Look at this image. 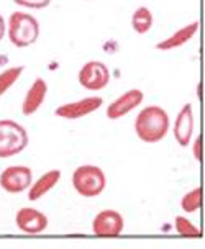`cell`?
Instances as JSON below:
<instances>
[{
	"instance_id": "obj_1",
	"label": "cell",
	"mask_w": 205,
	"mask_h": 249,
	"mask_svg": "<svg viewBox=\"0 0 205 249\" xmlns=\"http://www.w3.org/2000/svg\"><path fill=\"white\" fill-rule=\"evenodd\" d=\"M169 131V115L158 105H149L138 113L135 120V133L143 143H159Z\"/></svg>"
},
{
	"instance_id": "obj_2",
	"label": "cell",
	"mask_w": 205,
	"mask_h": 249,
	"mask_svg": "<svg viewBox=\"0 0 205 249\" xmlns=\"http://www.w3.org/2000/svg\"><path fill=\"white\" fill-rule=\"evenodd\" d=\"M8 38L13 46L26 48L39 36V23L33 15L25 12H13L8 18Z\"/></svg>"
},
{
	"instance_id": "obj_3",
	"label": "cell",
	"mask_w": 205,
	"mask_h": 249,
	"mask_svg": "<svg viewBox=\"0 0 205 249\" xmlns=\"http://www.w3.org/2000/svg\"><path fill=\"white\" fill-rule=\"evenodd\" d=\"M73 185L75 192L86 198L99 197L107 185V177L99 166L84 164L79 166L73 174Z\"/></svg>"
},
{
	"instance_id": "obj_4",
	"label": "cell",
	"mask_w": 205,
	"mask_h": 249,
	"mask_svg": "<svg viewBox=\"0 0 205 249\" xmlns=\"http://www.w3.org/2000/svg\"><path fill=\"white\" fill-rule=\"evenodd\" d=\"M28 146V133L13 120H0V159L17 156Z\"/></svg>"
},
{
	"instance_id": "obj_5",
	"label": "cell",
	"mask_w": 205,
	"mask_h": 249,
	"mask_svg": "<svg viewBox=\"0 0 205 249\" xmlns=\"http://www.w3.org/2000/svg\"><path fill=\"white\" fill-rule=\"evenodd\" d=\"M79 84L87 90H102L110 82V71L100 61H89L79 71Z\"/></svg>"
},
{
	"instance_id": "obj_6",
	"label": "cell",
	"mask_w": 205,
	"mask_h": 249,
	"mask_svg": "<svg viewBox=\"0 0 205 249\" xmlns=\"http://www.w3.org/2000/svg\"><path fill=\"white\" fill-rule=\"evenodd\" d=\"M33 172L28 166H10L0 174V187L8 194H20L30 189Z\"/></svg>"
},
{
	"instance_id": "obj_7",
	"label": "cell",
	"mask_w": 205,
	"mask_h": 249,
	"mask_svg": "<svg viewBox=\"0 0 205 249\" xmlns=\"http://www.w3.org/2000/svg\"><path fill=\"white\" fill-rule=\"evenodd\" d=\"M125 221L122 213L117 210H102L95 215L92 221V231L100 238H115L122 234Z\"/></svg>"
},
{
	"instance_id": "obj_8",
	"label": "cell",
	"mask_w": 205,
	"mask_h": 249,
	"mask_svg": "<svg viewBox=\"0 0 205 249\" xmlns=\"http://www.w3.org/2000/svg\"><path fill=\"white\" fill-rule=\"evenodd\" d=\"M102 104H104L102 97H86V99H82V100H75V102H71V104H64L61 107H57L55 110V115L59 118H66V120H79L93 112H97L102 107Z\"/></svg>"
},
{
	"instance_id": "obj_9",
	"label": "cell",
	"mask_w": 205,
	"mask_h": 249,
	"mask_svg": "<svg viewBox=\"0 0 205 249\" xmlns=\"http://www.w3.org/2000/svg\"><path fill=\"white\" fill-rule=\"evenodd\" d=\"M145 99V93L140 89H130L125 93L115 99L112 104L107 107V118L109 120H118L128 115L131 110H135L136 107L141 105V102Z\"/></svg>"
},
{
	"instance_id": "obj_10",
	"label": "cell",
	"mask_w": 205,
	"mask_h": 249,
	"mask_svg": "<svg viewBox=\"0 0 205 249\" xmlns=\"http://www.w3.org/2000/svg\"><path fill=\"white\" fill-rule=\"evenodd\" d=\"M15 223L23 233L38 234L48 228V216L43 212L37 210V208L25 207L17 212Z\"/></svg>"
},
{
	"instance_id": "obj_11",
	"label": "cell",
	"mask_w": 205,
	"mask_h": 249,
	"mask_svg": "<svg viewBox=\"0 0 205 249\" xmlns=\"http://www.w3.org/2000/svg\"><path fill=\"white\" fill-rule=\"evenodd\" d=\"M192 133H194L192 105L186 104L181 108V112L177 113V118L174 122V138H176L177 144L186 148V146L190 143V140H192Z\"/></svg>"
},
{
	"instance_id": "obj_12",
	"label": "cell",
	"mask_w": 205,
	"mask_h": 249,
	"mask_svg": "<svg viewBox=\"0 0 205 249\" xmlns=\"http://www.w3.org/2000/svg\"><path fill=\"white\" fill-rule=\"evenodd\" d=\"M48 93V84L43 77L35 79V82L31 84V87L26 92L23 104H21V113L25 117H30V115L37 113L39 110V107L43 105L44 99H46Z\"/></svg>"
},
{
	"instance_id": "obj_13",
	"label": "cell",
	"mask_w": 205,
	"mask_h": 249,
	"mask_svg": "<svg viewBox=\"0 0 205 249\" xmlns=\"http://www.w3.org/2000/svg\"><path fill=\"white\" fill-rule=\"evenodd\" d=\"M200 23L197 20L192 21V23L182 26L181 30H177L176 33H172L171 36H168L166 39L159 41L156 44V50H161V51H169V50H174V48H179L182 44L189 43L190 39L194 38V35L197 33Z\"/></svg>"
},
{
	"instance_id": "obj_14",
	"label": "cell",
	"mask_w": 205,
	"mask_h": 249,
	"mask_svg": "<svg viewBox=\"0 0 205 249\" xmlns=\"http://www.w3.org/2000/svg\"><path fill=\"white\" fill-rule=\"evenodd\" d=\"M61 179V171L57 169H53V171H48L46 174H43L39 179H37L33 184L30 185L28 189V200L30 202H35V200H39L43 195H46L50 190L55 187Z\"/></svg>"
},
{
	"instance_id": "obj_15",
	"label": "cell",
	"mask_w": 205,
	"mask_h": 249,
	"mask_svg": "<svg viewBox=\"0 0 205 249\" xmlns=\"http://www.w3.org/2000/svg\"><path fill=\"white\" fill-rule=\"evenodd\" d=\"M131 26H133V30L140 35L148 33V31L151 30V26H153V13H151V10L148 7H140L133 12Z\"/></svg>"
},
{
	"instance_id": "obj_16",
	"label": "cell",
	"mask_w": 205,
	"mask_h": 249,
	"mask_svg": "<svg viewBox=\"0 0 205 249\" xmlns=\"http://www.w3.org/2000/svg\"><path fill=\"white\" fill-rule=\"evenodd\" d=\"M204 203V189L202 187H195L194 190L187 192L181 200V208L186 213H194L202 208Z\"/></svg>"
},
{
	"instance_id": "obj_17",
	"label": "cell",
	"mask_w": 205,
	"mask_h": 249,
	"mask_svg": "<svg viewBox=\"0 0 205 249\" xmlns=\"http://www.w3.org/2000/svg\"><path fill=\"white\" fill-rule=\"evenodd\" d=\"M21 72H23V66H17V68H10L5 69L3 72H0V97L19 81Z\"/></svg>"
},
{
	"instance_id": "obj_18",
	"label": "cell",
	"mask_w": 205,
	"mask_h": 249,
	"mask_svg": "<svg viewBox=\"0 0 205 249\" xmlns=\"http://www.w3.org/2000/svg\"><path fill=\"white\" fill-rule=\"evenodd\" d=\"M174 226H176V231L181 234V236H186V238H202V231H200L197 226H194L184 216H176Z\"/></svg>"
},
{
	"instance_id": "obj_19",
	"label": "cell",
	"mask_w": 205,
	"mask_h": 249,
	"mask_svg": "<svg viewBox=\"0 0 205 249\" xmlns=\"http://www.w3.org/2000/svg\"><path fill=\"white\" fill-rule=\"evenodd\" d=\"M17 5H21V7H26V8H44L51 3V0H13Z\"/></svg>"
},
{
	"instance_id": "obj_20",
	"label": "cell",
	"mask_w": 205,
	"mask_h": 249,
	"mask_svg": "<svg viewBox=\"0 0 205 249\" xmlns=\"http://www.w3.org/2000/svg\"><path fill=\"white\" fill-rule=\"evenodd\" d=\"M202 151H204V138H202V135H199L195 138V143H194V156L200 164H202V159H204Z\"/></svg>"
},
{
	"instance_id": "obj_21",
	"label": "cell",
	"mask_w": 205,
	"mask_h": 249,
	"mask_svg": "<svg viewBox=\"0 0 205 249\" xmlns=\"http://www.w3.org/2000/svg\"><path fill=\"white\" fill-rule=\"evenodd\" d=\"M7 31V25H5V20H3V17L0 15V41L3 39V35H5Z\"/></svg>"
}]
</instances>
